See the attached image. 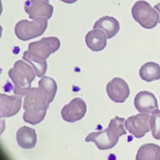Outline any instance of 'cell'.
Masks as SVG:
<instances>
[{
	"label": "cell",
	"instance_id": "cell-1",
	"mask_svg": "<svg viewBox=\"0 0 160 160\" xmlns=\"http://www.w3.org/2000/svg\"><path fill=\"white\" fill-rule=\"evenodd\" d=\"M60 47L61 41L58 38H43L29 44L28 50L23 53L22 59L32 66L38 77L42 78L47 70V58L57 52Z\"/></svg>",
	"mask_w": 160,
	"mask_h": 160
},
{
	"label": "cell",
	"instance_id": "cell-2",
	"mask_svg": "<svg viewBox=\"0 0 160 160\" xmlns=\"http://www.w3.org/2000/svg\"><path fill=\"white\" fill-rule=\"evenodd\" d=\"M49 100L46 92L39 86L31 87L26 94L23 102V120L30 125L41 123L46 115L49 107Z\"/></svg>",
	"mask_w": 160,
	"mask_h": 160
},
{
	"label": "cell",
	"instance_id": "cell-3",
	"mask_svg": "<svg viewBox=\"0 0 160 160\" xmlns=\"http://www.w3.org/2000/svg\"><path fill=\"white\" fill-rule=\"evenodd\" d=\"M125 122V118L115 117L110 120L107 129L89 133L86 136V142H93L100 150L112 149L118 143L119 137L126 134Z\"/></svg>",
	"mask_w": 160,
	"mask_h": 160
},
{
	"label": "cell",
	"instance_id": "cell-4",
	"mask_svg": "<svg viewBox=\"0 0 160 160\" xmlns=\"http://www.w3.org/2000/svg\"><path fill=\"white\" fill-rule=\"evenodd\" d=\"M9 78L13 84V92L18 95H25L31 88L36 72L32 66L23 61H17L8 71Z\"/></svg>",
	"mask_w": 160,
	"mask_h": 160
},
{
	"label": "cell",
	"instance_id": "cell-5",
	"mask_svg": "<svg viewBox=\"0 0 160 160\" xmlns=\"http://www.w3.org/2000/svg\"><path fill=\"white\" fill-rule=\"evenodd\" d=\"M48 19L39 17L32 21L22 20L18 22L14 28V33L17 38L22 41H28L40 37L45 33L48 26Z\"/></svg>",
	"mask_w": 160,
	"mask_h": 160
},
{
	"label": "cell",
	"instance_id": "cell-6",
	"mask_svg": "<svg viewBox=\"0 0 160 160\" xmlns=\"http://www.w3.org/2000/svg\"><path fill=\"white\" fill-rule=\"evenodd\" d=\"M132 18L146 29H154L159 22L158 11L144 0L137 1L132 7Z\"/></svg>",
	"mask_w": 160,
	"mask_h": 160
},
{
	"label": "cell",
	"instance_id": "cell-7",
	"mask_svg": "<svg viewBox=\"0 0 160 160\" xmlns=\"http://www.w3.org/2000/svg\"><path fill=\"white\" fill-rule=\"evenodd\" d=\"M126 130L135 138H142L150 128V116L149 113H142L132 116L125 122Z\"/></svg>",
	"mask_w": 160,
	"mask_h": 160
},
{
	"label": "cell",
	"instance_id": "cell-8",
	"mask_svg": "<svg viewBox=\"0 0 160 160\" xmlns=\"http://www.w3.org/2000/svg\"><path fill=\"white\" fill-rule=\"evenodd\" d=\"M86 104L81 98H74L71 102L66 104L61 111L64 121L74 123L81 120L86 113Z\"/></svg>",
	"mask_w": 160,
	"mask_h": 160
},
{
	"label": "cell",
	"instance_id": "cell-9",
	"mask_svg": "<svg viewBox=\"0 0 160 160\" xmlns=\"http://www.w3.org/2000/svg\"><path fill=\"white\" fill-rule=\"evenodd\" d=\"M106 92L109 99L114 102H125L130 95L128 84L121 78H114L106 86Z\"/></svg>",
	"mask_w": 160,
	"mask_h": 160
},
{
	"label": "cell",
	"instance_id": "cell-10",
	"mask_svg": "<svg viewBox=\"0 0 160 160\" xmlns=\"http://www.w3.org/2000/svg\"><path fill=\"white\" fill-rule=\"evenodd\" d=\"M24 10L32 20L39 17L50 19L53 12V7L50 5L49 0H27Z\"/></svg>",
	"mask_w": 160,
	"mask_h": 160
},
{
	"label": "cell",
	"instance_id": "cell-11",
	"mask_svg": "<svg viewBox=\"0 0 160 160\" xmlns=\"http://www.w3.org/2000/svg\"><path fill=\"white\" fill-rule=\"evenodd\" d=\"M22 100L21 95H8L5 93L0 94V117L10 118L18 114L22 108Z\"/></svg>",
	"mask_w": 160,
	"mask_h": 160
},
{
	"label": "cell",
	"instance_id": "cell-12",
	"mask_svg": "<svg viewBox=\"0 0 160 160\" xmlns=\"http://www.w3.org/2000/svg\"><path fill=\"white\" fill-rule=\"evenodd\" d=\"M134 107L141 113H151L155 109H158V104L155 95L148 91L138 92L134 98Z\"/></svg>",
	"mask_w": 160,
	"mask_h": 160
},
{
	"label": "cell",
	"instance_id": "cell-13",
	"mask_svg": "<svg viewBox=\"0 0 160 160\" xmlns=\"http://www.w3.org/2000/svg\"><path fill=\"white\" fill-rule=\"evenodd\" d=\"M107 35L102 29H93L86 34V46L93 52L102 51L107 46Z\"/></svg>",
	"mask_w": 160,
	"mask_h": 160
},
{
	"label": "cell",
	"instance_id": "cell-14",
	"mask_svg": "<svg viewBox=\"0 0 160 160\" xmlns=\"http://www.w3.org/2000/svg\"><path fill=\"white\" fill-rule=\"evenodd\" d=\"M19 146L24 149H31L37 144V132L33 128L22 126L19 128L16 133Z\"/></svg>",
	"mask_w": 160,
	"mask_h": 160
},
{
	"label": "cell",
	"instance_id": "cell-15",
	"mask_svg": "<svg viewBox=\"0 0 160 160\" xmlns=\"http://www.w3.org/2000/svg\"><path fill=\"white\" fill-rule=\"evenodd\" d=\"M93 29H102L107 35L108 38H112L118 33L120 29L119 22L110 16H103L100 18L93 25Z\"/></svg>",
	"mask_w": 160,
	"mask_h": 160
},
{
	"label": "cell",
	"instance_id": "cell-16",
	"mask_svg": "<svg viewBox=\"0 0 160 160\" xmlns=\"http://www.w3.org/2000/svg\"><path fill=\"white\" fill-rule=\"evenodd\" d=\"M136 160H160V146L154 143L143 144L138 149Z\"/></svg>",
	"mask_w": 160,
	"mask_h": 160
},
{
	"label": "cell",
	"instance_id": "cell-17",
	"mask_svg": "<svg viewBox=\"0 0 160 160\" xmlns=\"http://www.w3.org/2000/svg\"><path fill=\"white\" fill-rule=\"evenodd\" d=\"M140 78L146 82L160 79V66L158 63L149 62L143 64L139 71Z\"/></svg>",
	"mask_w": 160,
	"mask_h": 160
},
{
	"label": "cell",
	"instance_id": "cell-18",
	"mask_svg": "<svg viewBox=\"0 0 160 160\" xmlns=\"http://www.w3.org/2000/svg\"><path fill=\"white\" fill-rule=\"evenodd\" d=\"M38 86L46 92V96L51 103L55 97L57 92V83L50 77H42L38 81Z\"/></svg>",
	"mask_w": 160,
	"mask_h": 160
},
{
	"label": "cell",
	"instance_id": "cell-19",
	"mask_svg": "<svg viewBox=\"0 0 160 160\" xmlns=\"http://www.w3.org/2000/svg\"><path fill=\"white\" fill-rule=\"evenodd\" d=\"M150 128L152 132V136L156 140L160 139V110L155 109L150 116Z\"/></svg>",
	"mask_w": 160,
	"mask_h": 160
},
{
	"label": "cell",
	"instance_id": "cell-20",
	"mask_svg": "<svg viewBox=\"0 0 160 160\" xmlns=\"http://www.w3.org/2000/svg\"><path fill=\"white\" fill-rule=\"evenodd\" d=\"M155 9L158 11V15H159V22H160V3H158V4H157L156 6H155Z\"/></svg>",
	"mask_w": 160,
	"mask_h": 160
},
{
	"label": "cell",
	"instance_id": "cell-21",
	"mask_svg": "<svg viewBox=\"0 0 160 160\" xmlns=\"http://www.w3.org/2000/svg\"><path fill=\"white\" fill-rule=\"evenodd\" d=\"M61 1H62L64 3H67V4H73L75 2H77L78 0H61Z\"/></svg>",
	"mask_w": 160,
	"mask_h": 160
},
{
	"label": "cell",
	"instance_id": "cell-22",
	"mask_svg": "<svg viewBox=\"0 0 160 160\" xmlns=\"http://www.w3.org/2000/svg\"><path fill=\"white\" fill-rule=\"evenodd\" d=\"M159 140H160V139H159Z\"/></svg>",
	"mask_w": 160,
	"mask_h": 160
}]
</instances>
